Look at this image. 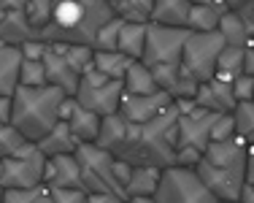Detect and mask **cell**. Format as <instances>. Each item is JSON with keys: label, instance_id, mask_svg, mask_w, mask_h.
Here are the masks:
<instances>
[{"label": "cell", "instance_id": "6da1fadb", "mask_svg": "<svg viewBox=\"0 0 254 203\" xmlns=\"http://www.w3.org/2000/svg\"><path fill=\"white\" fill-rule=\"evenodd\" d=\"M179 109L176 103L146 125H132L119 114L103 117L98 146L125 160L127 165H152L171 168L176 165L179 149Z\"/></svg>", "mask_w": 254, "mask_h": 203}, {"label": "cell", "instance_id": "7a4b0ae2", "mask_svg": "<svg viewBox=\"0 0 254 203\" xmlns=\"http://www.w3.org/2000/svg\"><path fill=\"white\" fill-rule=\"evenodd\" d=\"M114 16L117 11L108 0H54L52 22L41 30V41L92 46L98 30Z\"/></svg>", "mask_w": 254, "mask_h": 203}, {"label": "cell", "instance_id": "3957f363", "mask_svg": "<svg viewBox=\"0 0 254 203\" xmlns=\"http://www.w3.org/2000/svg\"><path fill=\"white\" fill-rule=\"evenodd\" d=\"M68 95L57 87H16L11 98V125L27 141L38 144L60 122V106Z\"/></svg>", "mask_w": 254, "mask_h": 203}, {"label": "cell", "instance_id": "277c9868", "mask_svg": "<svg viewBox=\"0 0 254 203\" xmlns=\"http://www.w3.org/2000/svg\"><path fill=\"white\" fill-rule=\"evenodd\" d=\"M76 157L81 163L84 193H117L125 198V184L130 179L132 165L114 157L98 144H78Z\"/></svg>", "mask_w": 254, "mask_h": 203}, {"label": "cell", "instance_id": "5b68a950", "mask_svg": "<svg viewBox=\"0 0 254 203\" xmlns=\"http://www.w3.org/2000/svg\"><path fill=\"white\" fill-rule=\"evenodd\" d=\"M190 38L187 27H165L149 22L146 30V49H143L141 63L152 73L162 70H181V57H184V44Z\"/></svg>", "mask_w": 254, "mask_h": 203}, {"label": "cell", "instance_id": "8992f818", "mask_svg": "<svg viewBox=\"0 0 254 203\" xmlns=\"http://www.w3.org/2000/svg\"><path fill=\"white\" fill-rule=\"evenodd\" d=\"M225 38L222 33H192L184 44V57H181V73L187 76L195 84H203V81H211L216 76V63H219V55L225 49Z\"/></svg>", "mask_w": 254, "mask_h": 203}, {"label": "cell", "instance_id": "52a82bcc", "mask_svg": "<svg viewBox=\"0 0 254 203\" xmlns=\"http://www.w3.org/2000/svg\"><path fill=\"white\" fill-rule=\"evenodd\" d=\"M154 201L157 203H219L214 198V193L203 184V179L197 176L195 168H181V165L162 168Z\"/></svg>", "mask_w": 254, "mask_h": 203}, {"label": "cell", "instance_id": "ba28073f", "mask_svg": "<svg viewBox=\"0 0 254 203\" xmlns=\"http://www.w3.org/2000/svg\"><path fill=\"white\" fill-rule=\"evenodd\" d=\"M122 95H125V84L122 81L106 79L103 73H98L95 68H89L81 76L76 89V100L78 106L95 111L100 117H111L119 114V106H122Z\"/></svg>", "mask_w": 254, "mask_h": 203}, {"label": "cell", "instance_id": "9c48e42d", "mask_svg": "<svg viewBox=\"0 0 254 203\" xmlns=\"http://www.w3.org/2000/svg\"><path fill=\"white\" fill-rule=\"evenodd\" d=\"M44 171H46V157L41 149H30L25 154L3 160V171H0V187H41L44 184Z\"/></svg>", "mask_w": 254, "mask_h": 203}, {"label": "cell", "instance_id": "30bf717a", "mask_svg": "<svg viewBox=\"0 0 254 203\" xmlns=\"http://www.w3.org/2000/svg\"><path fill=\"white\" fill-rule=\"evenodd\" d=\"M197 176L203 179V184L214 193L216 201H238L241 190L246 184V168H222V165H211L200 160L197 163Z\"/></svg>", "mask_w": 254, "mask_h": 203}, {"label": "cell", "instance_id": "8fae6325", "mask_svg": "<svg viewBox=\"0 0 254 203\" xmlns=\"http://www.w3.org/2000/svg\"><path fill=\"white\" fill-rule=\"evenodd\" d=\"M173 106V98L168 92H154V95H122V106H119V117L132 125H146L165 114Z\"/></svg>", "mask_w": 254, "mask_h": 203}, {"label": "cell", "instance_id": "7c38bea8", "mask_svg": "<svg viewBox=\"0 0 254 203\" xmlns=\"http://www.w3.org/2000/svg\"><path fill=\"white\" fill-rule=\"evenodd\" d=\"M214 111H205L200 106H195L187 114H179V146H192L197 152H205L211 144V128L216 122Z\"/></svg>", "mask_w": 254, "mask_h": 203}, {"label": "cell", "instance_id": "4fadbf2b", "mask_svg": "<svg viewBox=\"0 0 254 203\" xmlns=\"http://www.w3.org/2000/svg\"><path fill=\"white\" fill-rule=\"evenodd\" d=\"M44 184L49 190H84L81 163H78L76 154H57V157H46Z\"/></svg>", "mask_w": 254, "mask_h": 203}, {"label": "cell", "instance_id": "5bb4252c", "mask_svg": "<svg viewBox=\"0 0 254 203\" xmlns=\"http://www.w3.org/2000/svg\"><path fill=\"white\" fill-rule=\"evenodd\" d=\"M44 68H46V81H49V87H57V89H63L65 95L76 98V89H78V81H81V73H78V70L63 55H60L52 44L46 46Z\"/></svg>", "mask_w": 254, "mask_h": 203}, {"label": "cell", "instance_id": "9a60e30c", "mask_svg": "<svg viewBox=\"0 0 254 203\" xmlns=\"http://www.w3.org/2000/svg\"><path fill=\"white\" fill-rule=\"evenodd\" d=\"M192 100H195V106H200L205 111H214V114H233L235 106H238V100L233 98V87L219 79L197 84V92Z\"/></svg>", "mask_w": 254, "mask_h": 203}, {"label": "cell", "instance_id": "2e32d148", "mask_svg": "<svg viewBox=\"0 0 254 203\" xmlns=\"http://www.w3.org/2000/svg\"><path fill=\"white\" fill-rule=\"evenodd\" d=\"M38 30H33V25L27 22L25 8L11 11V14L0 16V44L8 46H25L27 41H38Z\"/></svg>", "mask_w": 254, "mask_h": 203}, {"label": "cell", "instance_id": "e0dca14e", "mask_svg": "<svg viewBox=\"0 0 254 203\" xmlns=\"http://www.w3.org/2000/svg\"><path fill=\"white\" fill-rule=\"evenodd\" d=\"M70 128V133H73V138L78 144H98V135H100V128H103V117L95 114V111L84 109V106H73V111H70V117L65 119Z\"/></svg>", "mask_w": 254, "mask_h": 203}, {"label": "cell", "instance_id": "ac0fdd59", "mask_svg": "<svg viewBox=\"0 0 254 203\" xmlns=\"http://www.w3.org/2000/svg\"><path fill=\"white\" fill-rule=\"evenodd\" d=\"M19 68H22V49L0 44V95L14 98L16 87H19Z\"/></svg>", "mask_w": 254, "mask_h": 203}, {"label": "cell", "instance_id": "d6986e66", "mask_svg": "<svg viewBox=\"0 0 254 203\" xmlns=\"http://www.w3.org/2000/svg\"><path fill=\"white\" fill-rule=\"evenodd\" d=\"M162 168L152 165H132L130 179L125 184V198H154L157 187H160Z\"/></svg>", "mask_w": 254, "mask_h": 203}, {"label": "cell", "instance_id": "ffe728a7", "mask_svg": "<svg viewBox=\"0 0 254 203\" xmlns=\"http://www.w3.org/2000/svg\"><path fill=\"white\" fill-rule=\"evenodd\" d=\"M190 0H154L152 8V22L165 27H187L190 25Z\"/></svg>", "mask_w": 254, "mask_h": 203}, {"label": "cell", "instance_id": "44dd1931", "mask_svg": "<svg viewBox=\"0 0 254 203\" xmlns=\"http://www.w3.org/2000/svg\"><path fill=\"white\" fill-rule=\"evenodd\" d=\"M38 149H41V154H44V157H57V154H76L78 141L73 138V133H70L68 122H63V119H60V122L49 130V135L38 141Z\"/></svg>", "mask_w": 254, "mask_h": 203}, {"label": "cell", "instance_id": "7402d4cb", "mask_svg": "<svg viewBox=\"0 0 254 203\" xmlns=\"http://www.w3.org/2000/svg\"><path fill=\"white\" fill-rule=\"evenodd\" d=\"M122 84H125L127 95H154V92H160V87H157V81H154V73L141 63V60H135V63L130 65V70L125 73Z\"/></svg>", "mask_w": 254, "mask_h": 203}, {"label": "cell", "instance_id": "603a6c76", "mask_svg": "<svg viewBox=\"0 0 254 203\" xmlns=\"http://www.w3.org/2000/svg\"><path fill=\"white\" fill-rule=\"evenodd\" d=\"M132 63H135V60H130V57L125 55V52H95L92 68L98 70V73H103L106 79L122 81Z\"/></svg>", "mask_w": 254, "mask_h": 203}, {"label": "cell", "instance_id": "cb8c5ba5", "mask_svg": "<svg viewBox=\"0 0 254 203\" xmlns=\"http://www.w3.org/2000/svg\"><path fill=\"white\" fill-rule=\"evenodd\" d=\"M146 30L149 25H141V22H125L119 33V52H125L130 60H141L146 49Z\"/></svg>", "mask_w": 254, "mask_h": 203}, {"label": "cell", "instance_id": "d4e9b609", "mask_svg": "<svg viewBox=\"0 0 254 203\" xmlns=\"http://www.w3.org/2000/svg\"><path fill=\"white\" fill-rule=\"evenodd\" d=\"M219 33H222V38H225L227 46H241V49H246V46L252 44V35H249V30H246L244 19H241L238 11H233V8L222 14Z\"/></svg>", "mask_w": 254, "mask_h": 203}, {"label": "cell", "instance_id": "484cf974", "mask_svg": "<svg viewBox=\"0 0 254 203\" xmlns=\"http://www.w3.org/2000/svg\"><path fill=\"white\" fill-rule=\"evenodd\" d=\"M244 60H246V49H241V46H225L219 55V63H216L214 79L225 81V84H233L235 76L244 73Z\"/></svg>", "mask_w": 254, "mask_h": 203}, {"label": "cell", "instance_id": "4316f807", "mask_svg": "<svg viewBox=\"0 0 254 203\" xmlns=\"http://www.w3.org/2000/svg\"><path fill=\"white\" fill-rule=\"evenodd\" d=\"M35 146H38V144L27 141L11 122H0V160L25 154V152H30V149H35Z\"/></svg>", "mask_w": 254, "mask_h": 203}, {"label": "cell", "instance_id": "83f0119b", "mask_svg": "<svg viewBox=\"0 0 254 203\" xmlns=\"http://www.w3.org/2000/svg\"><path fill=\"white\" fill-rule=\"evenodd\" d=\"M222 14H225V11L216 8V5L192 3L187 30H192V33H216V30H219V22H222Z\"/></svg>", "mask_w": 254, "mask_h": 203}, {"label": "cell", "instance_id": "f1b7e54d", "mask_svg": "<svg viewBox=\"0 0 254 203\" xmlns=\"http://www.w3.org/2000/svg\"><path fill=\"white\" fill-rule=\"evenodd\" d=\"M52 46L68 60L81 76L92 68V63H95V49L92 46H81V44H52Z\"/></svg>", "mask_w": 254, "mask_h": 203}, {"label": "cell", "instance_id": "f546056e", "mask_svg": "<svg viewBox=\"0 0 254 203\" xmlns=\"http://www.w3.org/2000/svg\"><path fill=\"white\" fill-rule=\"evenodd\" d=\"M152 8H154V0H122L114 11H117V16H122L125 22L149 25V22H152Z\"/></svg>", "mask_w": 254, "mask_h": 203}, {"label": "cell", "instance_id": "4dcf8cb0", "mask_svg": "<svg viewBox=\"0 0 254 203\" xmlns=\"http://www.w3.org/2000/svg\"><path fill=\"white\" fill-rule=\"evenodd\" d=\"M122 25H125L122 16L108 19L106 25L98 30V35H95L92 49L95 52H119V33H122Z\"/></svg>", "mask_w": 254, "mask_h": 203}, {"label": "cell", "instance_id": "1f68e13d", "mask_svg": "<svg viewBox=\"0 0 254 203\" xmlns=\"http://www.w3.org/2000/svg\"><path fill=\"white\" fill-rule=\"evenodd\" d=\"M52 11H54V0H27L25 3V16L33 25V30H38V35L52 22Z\"/></svg>", "mask_w": 254, "mask_h": 203}, {"label": "cell", "instance_id": "d6a6232c", "mask_svg": "<svg viewBox=\"0 0 254 203\" xmlns=\"http://www.w3.org/2000/svg\"><path fill=\"white\" fill-rule=\"evenodd\" d=\"M233 114H235V133H238L241 138H246L249 146H254V100L238 103Z\"/></svg>", "mask_w": 254, "mask_h": 203}, {"label": "cell", "instance_id": "836d02e7", "mask_svg": "<svg viewBox=\"0 0 254 203\" xmlns=\"http://www.w3.org/2000/svg\"><path fill=\"white\" fill-rule=\"evenodd\" d=\"M46 68L44 60H22L19 68V87H46Z\"/></svg>", "mask_w": 254, "mask_h": 203}, {"label": "cell", "instance_id": "e575fe53", "mask_svg": "<svg viewBox=\"0 0 254 203\" xmlns=\"http://www.w3.org/2000/svg\"><path fill=\"white\" fill-rule=\"evenodd\" d=\"M44 190H46V184H41V187H11V190H3V203H35L41 198Z\"/></svg>", "mask_w": 254, "mask_h": 203}, {"label": "cell", "instance_id": "d590c367", "mask_svg": "<svg viewBox=\"0 0 254 203\" xmlns=\"http://www.w3.org/2000/svg\"><path fill=\"white\" fill-rule=\"evenodd\" d=\"M233 98L238 100V103H249V100H254V76L249 73H241L233 79Z\"/></svg>", "mask_w": 254, "mask_h": 203}, {"label": "cell", "instance_id": "8d00e7d4", "mask_svg": "<svg viewBox=\"0 0 254 203\" xmlns=\"http://www.w3.org/2000/svg\"><path fill=\"white\" fill-rule=\"evenodd\" d=\"M235 135V114H219L211 128V141H227Z\"/></svg>", "mask_w": 254, "mask_h": 203}, {"label": "cell", "instance_id": "74e56055", "mask_svg": "<svg viewBox=\"0 0 254 203\" xmlns=\"http://www.w3.org/2000/svg\"><path fill=\"white\" fill-rule=\"evenodd\" d=\"M54 203H89V195L84 190H49Z\"/></svg>", "mask_w": 254, "mask_h": 203}, {"label": "cell", "instance_id": "f35d334b", "mask_svg": "<svg viewBox=\"0 0 254 203\" xmlns=\"http://www.w3.org/2000/svg\"><path fill=\"white\" fill-rule=\"evenodd\" d=\"M200 160H203V152H197V149H192V146H179L176 149V165H181V168H197Z\"/></svg>", "mask_w": 254, "mask_h": 203}, {"label": "cell", "instance_id": "ab89813d", "mask_svg": "<svg viewBox=\"0 0 254 203\" xmlns=\"http://www.w3.org/2000/svg\"><path fill=\"white\" fill-rule=\"evenodd\" d=\"M46 46L49 44H44V41H27L25 46H19L22 49V60H44V55H46Z\"/></svg>", "mask_w": 254, "mask_h": 203}, {"label": "cell", "instance_id": "60d3db41", "mask_svg": "<svg viewBox=\"0 0 254 203\" xmlns=\"http://www.w3.org/2000/svg\"><path fill=\"white\" fill-rule=\"evenodd\" d=\"M233 11H238V16L244 19V25H246V30H249V35L254 38V0H246L241 8H233Z\"/></svg>", "mask_w": 254, "mask_h": 203}, {"label": "cell", "instance_id": "b9f144b4", "mask_svg": "<svg viewBox=\"0 0 254 203\" xmlns=\"http://www.w3.org/2000/svg\"><path fill=\"white\" fill-rule=\"evenodd\" d=\"M89 195V203H125L127 198L117 193H87Z\"/></svg>", "mask_w": 254, "mask_h": 203}, {"label": "cell", "instance_id": "7bdbcfd3", "mask_svg": "<svg viewBox=\"0 0 254 203\" xmlns=\"http://www.w3.org/2000/svg\"><path fill=\"white\" fill-rule=\"evenodd\" d=\"M25 3H27V0H0V16L11 14V11L25 8Z\"/></svg>", "mask_w": 254, "mask_h": 203}, {"label": "cell", "instance_id": "ee69618b", "mask_svg": "<svg viewBox=\"0 0 254 203\" xmlns=\"http://www.w3.org/2000/svg\"><path fill=\"white\" fill-rule=\"evenodd\" d=\"M0 122H11V98L0 95Z\"/></svg>", "mask_w": 254, "mask_h": 203}, {"label": "cell", "instance_id": "f6af8a7d", "mask_svg": "<svg viewBox=\"0 0 254 203\" xmlns=\"http://www.w3.org/2000/svg\"><path fill=\"white\" fill-rule=\"evenodd\" d=\"M246 182L254 184V146H249V157H246Z\"/></svg>", "mask_w": 254, "mask_h": 203}, {"label": "cell", "instance_id": "bcb514c9", "mask_svg": "<svg viewBox=\"0 0 254 203\" xmlns=\"http://www.w3.org/2000/svg\"><path fill=\"white\" fill-rule=\"evenodd\" d=\"M241 203H254V184H249L246 182L244 184V190H241V198H238Z\"/></svg>", "mask_w": 254, "mask_h": 203}, {"label": "cell", "instance_id": "7dc6e473", "mask_svg": "<svg viewBox=\"0 0 254 203\" xmlns=\"http://www.w3.org/2000/svg\"><path fill=\"white\" fill-rule=\"evenodd\" d=\"M190 3H200V5H216V8H222V11H230L227 0H190Z\"/></svg>", "mask_w": 254, "mask_h": 203}, {"label": "cell", "instance_id": "c3c4849f", "mask_svg": "<svg viewBox=\"0 0 254 203\" xmlns=\"http://www.w3.org/2000/svg\"><path fill=\"white\" fill-rule=\"evenodd\" d=\"M35 203H54V201H52V193H49V187H46L44 193H41V198L35 201Z\"/></svg>", "mask_w": 254, "mask_h": 203}, {"label": "cell", "instance_id": "681fc988", "mask_svg": "<svg viewBox=\"0 0 254 203\" xmlns=\"http://www.w3.org/2000/svg\"><path fill=\"white\" fill-rule=\"evenodd\" d=\"M125 203H157L154 198H127Z\"/></svg>", "mask_w": 254, "mask_h": 203}, {"label": "cell", "instance_id": "f907efd6", "mask_svg": "<svg viewBox=\"0 0 254 203\" xmlns=\"http://www.w3.org/2000/svg\"><path fill=\"white\" fill-rule=\"evenodd\" d=\"M244 3H246V0H227V5H230V8H241Z\"/></svg>", "mask_w": 254, "mask_h": 203}, {"label": "cell", "instance_id": "816d5d0a", "mask_svg": "<svg viewBox=\"0 0 254 203\" xmlns=\"http://www.w3.org/2000/svg\"><path fill=\"white\" fill-rule=\"evenodd\" d=\"M108 3H111V5H114V8H117V5H119V3H122V0H108Z\"/></svg>", "mask_w": 254, "mask_h": 203}, {"label": "cell", "instance_id": "f5cc1de1", "mask_svg": "<svg viewBox=\"0 0 254 203\" xmlns=\"http://www.w3.org/2000/svg\"><path fill=\"white\" fill-rule=\"evenodd\" d=\"M219 203H241V201H219Z\"/></svg>", "mask_w": 254, "mask_h": 203}, {"label": "cell", "instance_id": "db71d44e", "mask_svg": "<svg viewBox=\"0 0 254 203\" xmlns=\"http://www.w3.org/2000/svg\"><path fill=\"white\" fill-rule=\"evenodd\" d=\"M0 203H3V187H0Z\"/></svg>", "mask_w": 254, "mask_h": 203}, {"label": "cell", "instance_id": "11a10c76", "mask_svg": "<svg viewBox=\"0 0 254 203\" xmlns=\"http://www.w3.org/2000/svg\"><path fill=\"white\" fill-rule=\"evenodd\" d=\"M249 46H252V49H254V38H252V44H249Z\"/></svg>", "mask_w": 254, "mask_h": 203}, {"label": "cell", "instance_id": "9f6ffc18", "mask_svg": "<svg viewBox=\"0 0 254 203\" xmlns=\"http://www.w3.org/2000/svg\"><path fill=\"white\" fill-rule=\"evenodd\" d=\"M0 171H3V160H0Z\"/></svg>", "mask_w": 254, "mask_h": 203}]
</instances>
